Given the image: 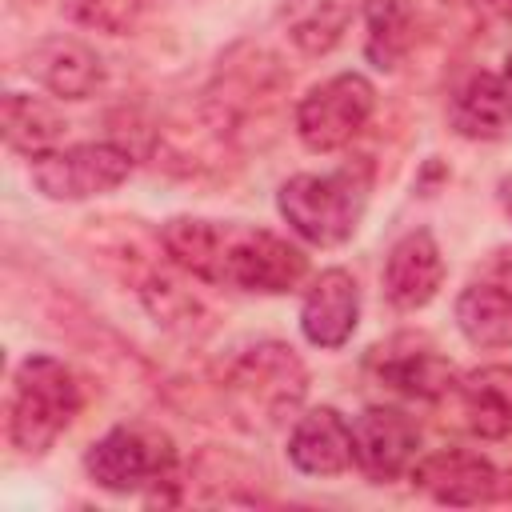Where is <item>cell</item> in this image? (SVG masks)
<instances>
[{
	"mask_svg": "<svg viewBox=\"0 0 512 512\" xmlns=\"http://www.w3.org/2000/svg\"><path fill=\"white\" fill-rule=\"evenodd\" d=\"M28 68H32V76H36L44 88H52L56 96H68V100L92 96V92L100 88V80H104L100 56H96L88 44L64 40V36L36 44Z\"/></svg>",
	"mask_w": 512,
	"mask_h": 512,
	"instance_id": "13",
	"label": "cell"
},
{
	"mask_svg": "<svg viewBox=\"0 0 512 512\" xmlns=\"http://www.w3.org/2000/svg\"><path fill=\"white\" fill-rule=\"evenodd\" d=\"M84 468L108 492H136L144 484H156L172 468V444L152 428L120 424L88 448Z\"/></svg>",
	"mask_w": 512,
	"mask_h": 512,
	"instance_id": "6",
	"label": "cell"
},
{
	"mask_svg": "<svg viewBox=\"0 0 512 512\" xmlns=\"http://www.w3.org/2000/svg\"><path fill=\"white\" fill-rule=\"evenodd\" d=\"M456 324L476 348H512V292L500 284H472L456 300Z\"/></svg>",
	"mask_w": 512,
	"mask_h": 512,
	"instance_id": "15",
	"label": "cell"
},
{
	"mask_svg": "<svg viewBox=\"0 0 512 512\" xmlns=\"http://www.w3.org/2000/svg\"><path fill=\"white\" fill-rule=\"evenodd\" d=\"M60 136H64V120L44 100L24 96V92H8L4 96V140L16 152L44 156V152H52V144Z\"/></svg>",
	"mask_w": 512,
	"mask_h": 512,
	"instance_id": "18",
	"label": "cell"
},
{
	"mask_svg": "<svg viewBox=\"0 0 512 512\" xmlns=\"http://www.w3.org/2000/svg\"><path fill=\"white\" fill-rule=\"evenodd\" d=\"M376 92L360 72H340L324 84H316L300 108H296V132L312 152H336L344 148L372 116Z\"/></svg>",
	"mask_w": 512,
	"mask_h": 512,
	"instance_id": "4",
	"label": "cell"
},
{
	"mask_svg": "<svg viewBox=\"0 0 512 512\" xmlns=\"http://www.w3.org/2000/svg\"><path fill=\"white\" fill-rule=\"evenodd\" d=\"M468 428L496 440L512 432V368H480L460 384Z\"/></svg>",
	"mask_w": 512,
	"mask_h": 512,
	"instance_id": "16",
	"label": "cell"
},
{
	"mask_svg": "<svg viewBox=\"0 0 512 512\" xmlns=\"http://www.w3.org/2000/svg\"><path fill=\"white\" fill-rule=\"evenodd\" d=\"M308 260L296 244L264 232V228H224L216 284H232L244 292H288L304 280Z\"/></svg>",
	"mask_w": 512,
	"mask_h": 512,
	"instance_id": "3",
	"label": "cell"
},
{
	"mask_svg": "<svg viewBox=\"0 0 512 512\" xmlns=\"http://www.w3.org/2000/svg\"><path fill=\"white\" fill-rule=\"evenodd\" d=\"M504 88H508V96H512V56H508V64H504Z\"/></svg>",
	"mask_w": 512,
	"mask_h": 512,
	"instance_id": "24",
	"label": "cell"
},
{
	"mask_svg": "<svg viewBox=\"0 0 512 512\" xmlns=\"http://www.w3.org/2000/svg\"><path fill=\"white\" fill-rule=\"evenodd\" d=\"M364 200H368V168L364 164H344L336 172H304L292 176L280 188V212L292 224L296 236H304L308 244L332 248L344 244L360 216H364Z\"/></svg>",
	"mask_w": 512,
	"mask_h": 512,
	"instance_id": "1",
	"label": "cell"
},
{
	"mask_svg": "<svg viewBox=\"0 0 512 512\" xmlns=\"http://www.w3.org/2000/svg\"><path fill=\"white\" fill-rule=\"evenodd\" d=\"M368 20V60L376 68H396L412 40V12L408 0H364Z\"/></svg>",
	"mask_w": 512,
	"mask_h": 512,
	"instance_id": "19",
	"label": "cell"
},
{
	"mask_svg": "<svg viewBox=\"0 0 512 512\" xmlns=\"http://www.w3.org/2000/svg\"><path fill=\"white\" fill-rule=\"evenodd\" d=\"M500 204H504V212L512 216V176L500 180Z\"/></svg>",
	"mask_w": 512,
	"mask_h": 512,
	"instance_id": "22",
	"label": "cell"
},
{
	"mask_svg": "<svg viewBox=\"0 0 512 512\" xmlns=\"http://www.w3.org/2000/svg\"><path fill=\"white\" fill-rule=\"evenodd\" d=\"M132 172V156L120 144H76L32 156V180L52 200H88L112 192Z\"/></svg>",
	"mask_w": 512,
	"mask_h": 512,
	"instance_id": "5",
	"label": "cell"
},
{
	"mask_svg": "<svg viewBox=\"0 0 512 512\" xmlns=\"http://www.w3.org/2000/svg\"><path fill=\"white\" fill-rule=\"evenodd\" d=\"M232 392L244 396V404L264 412L268 420H280L304 396V368L292 356V348L260 344L236 364Z\"/></svg>",
	"mask_w": 512,
	"mask_h": 512,
	"instance_id": "7",
	"label": "cell"
},
{
	"mask_svg": "<svg viewBox=\"0 0 512 512\" xmlns=\"http://www.w3.org/2000/svg\"><path fill=\"white\" fill-rule=\"evenodd\" d=\"M352 20V0H288L284 4V24L296 48L320 56L328 52Z\"/></svg>",
	"mask_w": 512,
	"mask_h": 512,
	"instance_id": "17",
	"label": "cell"
},
{
	"mask_svg": "<svg viewBox=\"0 0 512 512\" xmlns=\"http://www.w3.org/2000/svg\"><path fill=\"white\" fill-rule=\"evenodd\" d=\"M416 444L420 432L400 408H368L352 424V464L376 484L396 480L416 456Z\"/></svg>",
	"mask_w": 512,
	"mask_h": 512,
	"instance_id": "8",
	"label": "cell"
},
{
	"mask_svg": "<svg viewBox=\"0 0 512 512\" xmlns=\"http://www.w3.org/2000/svg\"><path fill=\"white\" fill-rule=\"evenodd\" d=\"M504 260H500V268H504V280H500V288L504 292H512V252H500Z\"/></svg>",
	"mask_w": 512,
	"mask_h": 512,
	"instance_id": "21",
	"label": "cell"
},
{
	"mask_svg": "<svg viewBox=\"0 0 512 512\" xmlns=\"http://www.w3.org/2000/svg\"><path fill=\"white\" fill-rule=\"evenodd\" d=\"M360 316V288L352 280V272L344 268H328L312 280L304 308H300V328L316 348H340Z\"/></svg>",
	"mask_w": 512,
	"mask_h": 512,
	"instance_id": "11",
	"label": "cell"
},
{
	"mask_svg": "<svg viewBox=\"0 0 512 512\" xmlns=\"http://www.w3.org/2000/svg\"><path fill=\"white\" fill-rule=\"evenodd\" d=\"M412 480H416V488H424L428 496H436L444 504H484V500L500 496V472L484 456H472L460 448L424 456L416 464Z\"/></svg>",
	"mask_w": 512,
	"mask_h": 512,
	"instance_id": "10",
	"label": "cell"
},
{
	"mask_svg": "<svg viewBox=\"0 0 512 512\" xmlns=\"http://www.w3.org/2000/svg\"><path fill=\"white\" fill-rule=\"evenodd\" d=\"M80 384L76 376L52 356H28L16 368V396H12V444L20 452H44L76 416Z\"/></svg>",
	"mask_w": 512,
	"mask_h": 512,
	"instance_id": "2",
	"label": "cell"
},
{
	"mask_svg": "<svg viewBox=\"0 0 512 512\" xmlns=\"http://www.w3.org/2000/svg\"><path fill=\"white\" fill-rule=\"evenodd\" d=\"M380 376H384L392 388L408 392V396L432 400V396L448 392V384H452V364L440 360L436 352H408V356L388 360V364L380 368Z\"/></svg>",
	"mask_w": 512,
	"mask_h": 512,
	"instance_id": "20",
	"label": "cell"
},
{
	"mask_svg": "<svg viewBox=\"0 0 512 512\" xmlns=\"http://www.w3.org/2000/svg\"><path fill=\"white\" fill-rule=\"evenodd\" d=\"M288 460L308 476H336L352 464V428L336 408H312L288 436Z\"/></svg>",
	"mask_w": 512,
	"mask_h": 512,
	"instance_id": "12",
	"label": "cell"
},
{
	"mask_svg": "<svg viewBox=\"0 0 512 512\" xmlns=\"http://www.w3.org/2000/svg\"><path fill=\"white\" fill-rule=\"evenodd\" d=\"M488 4H492L500 16H508V20H512V0H488Z\"/></svg>",
	"mask_w": 512,
	"mask_h": 512,
	"instance_id": "23",
	"label": "cell"
},
{
	"mask_svg": "<svg viewBox=\"0 0 512 512\" xmlns=\"http://www.w3.org/2000/svg\"><path fill=\"white\" fill-rule=\"evenodd\" d=\"M444 280V260H440V248L432 240L428 228H416V232H404L392 252H388V264H384V296L412 312V308H424L436 288Z\"/></svg>",
	"mask_w": 512,
	"mask_h": 512,
	"instance_id": "9",
	"label": "cell"
},
{
	"mask_svg": "<svg viewBox=\"0 0 512 512\" xmlns=\"http://www.w3.org/2000/svg\"><path fill=\"white\" fill-rule=\"evenodd\" d=\"M452 128L468 140H496L512 124V96L504 88V76H472L452 96Z\"/></svg>",
	"mask_w": 512,
	"mask_h": 512,
	"instance_id": "14",
	"label": "cell"
}]
</instances>
